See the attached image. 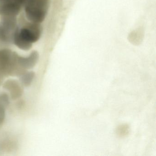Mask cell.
I'll return each instance as SVG.
<instances>
[{
	"mask_svg": "<svg viewBox=\"0 0 156 156\" xmlns=\"http://www.w3.org/2000/svg\"><path fill=\"white\" fill-rule=\"evenodd\" d=\"M19 55L9 49L0 50V75L20 76L27 72L18 63Z\"/></svg>",
	"mask_w": 156,
	"mask_h": 156,
	"instance_id": "obj_1",
	"label": "cell"
},
{
	"mask_svg": "<svg viewBox=\"0 0 156 156\" xmlns=\"http://www.w3.org/2000/svg\"><path fill=\"white\" fill-rule=\"evenodd\" d=\"M49 0H25L24 6L27 19L31 22L41 23L46 17Z\"/></svg>",
	"mask_w": 156,
	"mask_h": 156,
	"instance_id": "obj_2",
	"label": "cell"
},
{
	"mask_svg": "<svg viewBox=\"0 0 156 156\" xmlns=\"http://www.w3.org/2000/svg\"><path fill=\"white\" fill-rule=\"evenodd\" d=\"M0 22V41L4 43L13 42L14 34L18 27L16 16H1Z\"/></svg>",
	"mask_w": 156,
	"mask_h": 156,
	"instance_id": "obj_3",
	"label": "cell"
},
{
	"mask_svg": "<svg viewBox=\"0 0 156 156\" xmlns=\"http://www.w3.org/2000/svg\"><path fill=\"white\" fill-rule=\"evenodd\" d=\"M19 35L28 42L33 44L39 41L42 33V27L40 23L31 22L26 24L21 29L18 28Z\"/></svg>",
	"mask_w": 156,
	"mask_h": 156,
	"instance_id": "obj_4",
	"label": "cell"
},
{
	"mask_svg": "<svg viewBox=\"0 0 156 156\" xmlns=\"http://www.w3.org/2000/svg\"><path fill=\"white\" fill-rule=\"evenodd\" d=\"M25 0H0V16H17Z\"/></svg>",
	"mask_w": 156,
	"mask_h": 156,
	"instance_id": "obj_5",
	"label": "cell"
},
{
	"mask_svg": "<svg viewBox=\"0 0 156 156\" xmlns=\"http://www.w3.org/2000/svg\"><path fill=\"white\" fill-rule=\"evenodd\" d=\"M3 88L9 92L12 100H16L23 94V86L17 80L9 79L3 84Z\"/></svg>",
	"mask_w": 156,
	"mask_h": 156,
	"instance_id": "obj_6",
	"label": "cell"
},
{
	"mask_svg": "<svg viewBox=\"0 0 156 156\" xmlns=\"http://www.w3.org/2000/svg\"><path fill=\"white\" fill-rule=\"evenodd\" d=\"M40 58L39 53L37 51H33L27 57H22L19 55L18 63L20 66L24 69H30L33 68L38 62Z\"/></svg>",
	"mask_w": 156,
	"mask_h": 156,
	"instance_id": "obj_7",
	"label": "cell"
},
{
	"mask_svg": "<svg viewBox=\"0 0 156 156\" xmlns=\"http://www.w3.org/2000/svg\"><path fill=\"white\" fill-rule=\"evenodd\" d=\"M12 42H13L18 48L24 51H29L32 47V44L26 41L19 35L18 33V27L14 34Z\"/></svg>",
	"mask_w": 156,
	"mask_h": 156,
	"instance_id": "obj_8",
	"label": "cell"
},
{
	"mask_svg": "<svg viewBox=\"0 0 156 156\" xmlns=\"http://www.w3.org/2000/svg\"><path fill=\"white\" fill-rule=\"evenodd\" d=\"M35 76V74L34 72H26L20 76V82L23 86L28 87L31 84Z\"/></svg>",
	"mask_w": 156,
	"mask_h": 156,
	"instance_id": "obj_9",
	"label": "cell"
},
{
	"mask_svg": "<svg viewBox=\"0 0 156 156\" xmlns=\"http://www.w3.org/2000/svg\"><path fill=\"white\" fill-rule=\"evenodd\" d=\"M0 103L6 108L10 103L9 98L6 93H3L0 95Z\"/></svg>",
	"mask_w": 156,
	"mask_h": 156,
	"instance_id": "obj_10",
	"label": "cell"
},
{
	"mask_svg": "<svg viewBox=\"0 0 156 156\" xmlns=\"http://www.w3.org/2000/svg\"><path fill=\"white\" fill-rule=\"evenodd\" d=\"M5 118V108L0 103V126L3 124Z\"/></svg>",
	"mask_w": 156,
	"mask_h": 156,
	"instance_id": "obj_11",
	"label": "cell"
},
{
	"mask_svg": "<svg viewBox=\"0 0 156 156\" xmlns=\"http://www.w3.org/2000/svg\"><path fill=\"white\" fill-rule=\"evenodd\" d=\"M3 79H4V77L0 75V85L2 84V82H3Z\"/></svg>",
	"mask_w": 156,
	"mask_h": 156,
	"instance_id": "obj_12",
	"label": "cell"
}]
</instances>
